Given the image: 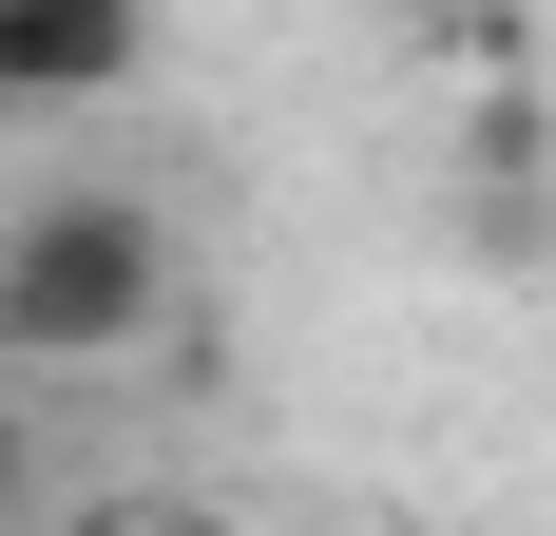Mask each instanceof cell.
I'll use <instances>...</instances> for the list:
<instances>
[{"label": "cell", "mask_w": 556, "mask_h": 536, "mask_svg": "<svg viewBox=\"0 0 556 536\" xmlns=\"http://www.w3.org/2000/svg\"><path fill=\"white\" fill-rule=\"evenodd\" d=\"M173 326V212L115 173H58L0 212V365H115Z\"/></svg>", "instance_id": "6da1fadb"}, {"label": "cell", "mask_w": 556, "mask_h": 536, "mask_svg": "<svg viewBox=\"0 0 556 536\" xmlns=\"http://www.w3.org/2000/svg\"><path fill=\"white\" fill-rule=\"evenodd\" d=\"M154 77V0H0V115H97Z\"/></svg>", "instance_id": "7a4b0ae2"}, {"label": "cell", "mask_w": 556, "mask_h": 536, "mask_svg": "<svg viewBox=\"0 0 556 536\" xmlns=\"http://www.w3.org/2000/svg\"><path fill=\"white\" fill-rule=\"evenodd\" d=\"M39 518V422H20V383H0V536Z\"/></svg>", "instance_id": "3957f363"}, {"label": "cell", "mask_w": 556, "mask_h": 536, "mask_svg": "<svg viewBox=\"0 0 556 536\" xmlns=\"http://www.w3.org/2000/svg\"><path fill=\"white\" fill-rule=\"evenodd\" d=\"M97 536H250V518H212V498H135V518H97Z\"/></svg>", "instance_id": "277c9868"}, {"label": "cell", "mask_w": 556, "mask_h": 536, "mask_svg": "<svg viewBox=\"0 0 556 536\" xmlns=\"http://www.w3.org/2000/svg\"><path fill=\"white\" fill-rule=\"evenodd\" d=\"M384 20H403V39H442V20H480V0H384Z\"/></svg>", "instance_id": "5b68a950"}]
</instances>
